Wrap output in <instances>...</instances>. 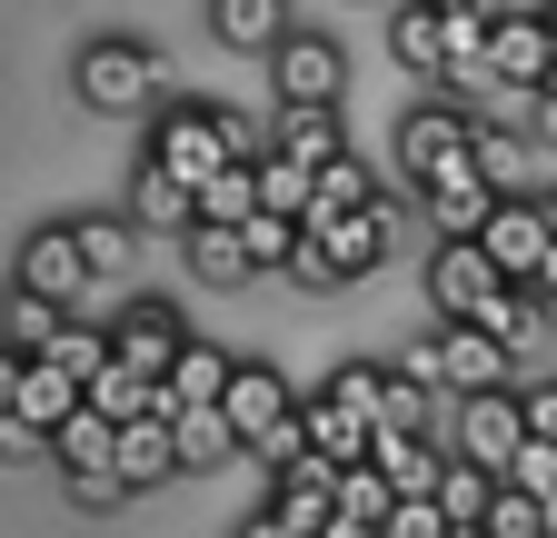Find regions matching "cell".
I'll return each mask as SVG.
<instances>
[{
    "label": "cell",
    "mask_w": 557,
    "mask_h": 538,
    "mask_svg": "<svg viewBox=\"0 0 557 538\" xmlns=\"http://www.w3.org/2000/svg\"><path fill=\"white\" fill-rule=\"evenodd\" d=\"M478 170H487V180H498V189H518V170H528V150L508 140V130H498V120H478Z\"/></svg>",
    "instance_id": "42"
},
{
    "label": "cell",
    "mask_w": 557,
    "mask_h": 538,
    "mask_svg": "<svg viewBox=\"0 0 557 538\" xmlns=\"http://www.w3.org/2000/svg\"><path fill=\"white\" fill-rule=\"evenodd\" d=\"M11 409H21V419H40V429H60L70 409H81V379H70V369H50V359H30V369H21V399H11Z\"/></svg>",
    "instance_id": "31"
},
{
    "label": "cell",
    "mask_w": 557,
    "mask_h": 538,
    "mask_svg": "<svg viewBox=\"0 0 557 538\" xmlns=\"http://www.w3.org/2000/svg\"><path fill=\"white\" fill-rule=\"evenodd\" d=\"M209 30H220V50L269 60V50H278V30H289V0H209Z\"/></svg>",
    "instance_id": "21"
},
{
    "label": "cell",
    "mask_w": 557,
    "mask_h": 538,
    "mask_svg": "<svg viewBox=\"0 0 557 538\" xmlns=\"http://www.w3.org/2000/svg\"><path fill=\"white\" fill-rule=\"evenodd\" d=\"M40 359H50V369H70V379H81V389H90V369L110 359V340H100V329H90V319H70V329H60V340H50Z\"/></svg>",
    "instance_id": "37"
},
{
    "label": "cell",
    "mask_w": 557,
    "mask_h": 538,
    "mask_svg": "<svg viewBox=\"0 0 557 538\" xmlns=\"http://www.w3.org/2000/svg\"><path fill=\"white\" fill-rule=\"evenodd\" d=\"M239 240H249V269H289V249H299V220L249 210V220H239Z\"/></svg>",
    "instance_id": "36"
},
{
    "label": "cell",
    "mask_w": 557,
    "mask_h": 538,
    "mask_svg": "<svg viewBox=\"0 0 557 538\" xmlns=\"http://www.w3.org/2000/svg\"><path fill=\"white\" fill-rule=\"evenodd\" d=\"M299 429H309V449H319V458H338V468H348V458H369V439H379V419L338 409L329 389H319V399H299Z\"/></svg>",
    "instance_id": "23"
},
{
    "label": "cell",
    "mask_w": 557,
    "mask_h": 538,
    "mask_svg": "<svg viewBox=\"0 0 557 538\" xmlns=\"http://www.w3.org/2000/svg\"><path fill=\"white\" fill-rule=\"evenodd\" d=\"M180 340H189V329H180V309H170V299H129V309H120V329H110V359H120L129 379H170Z\"/></svg>",
    "instance_id": "12"
},
{
    "label": "cell",
    "mask_w": 557,
    "mask_h": 538,
    "mask_svg": "<svg viewBox=\"0 0 557 538\" xmlns=\"http://www.w3.org/2000/svg\"><path fill=\"white\" fill-rule=\"evenodd\" d=\"M388 499H398V489H388L379 458H348V468H338V509H348V518H388Z\"/></svg>",
    "instance_id": "35"
},
{
    "label": "cell",
    "mask_w": 557,
    "mask_h": 538,
    "mask_svg": "<svg viewBox=\"0 0 557 538\" xmlns=\"http://www.w3.org/2000/svg\"><path fill=\"white\" fill-rule=\"evenodd\" d=\"M70 230H81V259L100 269V280H110V269L139 249V230H129V220H70Z\"/></svg>",
    "instance_id": "38"
},
{
    "label": "cell",
    "mask_w": 557,
    "mask_h": 538,
    "mask_svg": "<svg viewBox=\"0 0 557 538\" xmlns=\"http://www.w3.org/2000/svg\"><path fill=\"white\" fill-rule=\"evenodd\" d=\"M309 189H319V170H299L289 150H259V210H278V220H309Z\"/></svg>",
    "instance_id": "32"
},
{
    "label": "cell",
    "mask_w": 557,
    "mask_h": 538,
    "mask_svg": "<svg viewBox=\"0 0 557 538\" xmlns=\"http://www.w3.org/2000/svg\"><path fill=\"white\" fill-rule=\"evenodd\" d=\"M369 458L388 468V489H398V499H418V489H438V458H448V449H438V429H379Z\"/></svg>",
    "instance_id": "19"
},
{
    "label": "cell",
    "mask_w": 557,
    "mask_h": 538,
    "mask_svg": "<svg viewBox=\"0 0 557 538\" xmlns=\"http://www.w3.org/2000/svg\"><path fill=\"white\" fill-rule=\"evenodd\" d=\"M518 409H528V429H537V439H557V379H537V389H518Z\"/></svg>",
    "instance_id": "44"
},
{
    "label": "cell",
    "mask_w": 557,
    "mask_h": 538,
    "mask_svg": "<svg viewBox=\"0 0 557 538\" xmlns=\"http://www.w3.org/2000/svg\"><path fill=\"white\" fill-rule=\"evenodd\" d=\"M448 429H458V458H478V468H508V458H518V439H528V409H518L508 389H468Z\"/></svg>",
    "instance_id": "13"
},
{
    "label": "cell",
    "mask_w": 557,
    "mask_h": 538,
    "mask_svg": "<svg viewBox=\"0 0 557 538\" xmlns=\"http://www.w3.org/2000/svg\"><path fill=\"white\" fill-rule=\"evenodd\" d=\"M319 538H379V518H348V509H329V528Z\"/></svg>",
    "instance_id": "47"
},
{
    "label": "cell",
    "mask_w": 557,
    "mask_h": 538,
    "mask_svg": "<svg viewBox=\"0 0 557 538\" xmlns=\"http://www.w3.org/2000/svg\"><path fill=\"white\" fill-rule=\"evenodd\" d=\"M180 249H189V269H199L209 290H239V280H249V240H239L230 220H189Z\"/></svg>",
    "instance_id": "25"
},
{
    "label": "cell",
    "mask_w": 557,
    "mask_h": 538,
    "mask_svg": "<svg viewBox=\"0 0 557 538\" xmlns=\"http://www.w3.org/2000/svg\"><path fill=\"white\" fill-rule=\"evenodd\" d=\"M21 290H40V299H60V309H81V299L100 290V269L81 259V230H30V240H21Z\"/></svg>",
    "instance_id": "11"
},
{
    "label": "cell",
    "mask_w": 557,
    "mask_h": 538,
    "mask_svg": "<svg viewBox=\"0 0 557 538\" xmlns=\"http://www.w3.org/2000/svg\"><path fill=\"white\" fill-rule=\"evenodd\" d=\"M170 449H180V468H230L239 458V429H230L220 399H199V409H170Z\"/></svg>",
    "instance_id": "20"
},
{
    "label": "cell",
    "mask_w": 557,
    "mask_h": 538,
    "mask_svg": "<svg viewBox=\"0 0 557 538\" xmlns=\"http://www.w3.org/2000/svg\"><path fill=\"white\" fill-rule=\"evenodd\" d=\"M418 199H429V220H438V230H478V220H487V199H498V180H487V170L468 160V170L418 180Z\"/></svg>",
    "instance_id": "22"
},
{
    "label": "cell",
    "mask_w": 557,
    "mask_h": 538,
    "mask_svg": "<svg viewBox=\"0 0 557 538\" xmlns=\"http://www.w3.org/2000/svg\"><path fill=\"white\" fill-rule=\"evenodd\" d=\"M239 538H289V528H278V518H269V509H259V518H249V528H239Z\"/></svg>",
    "instance_id": "50"
},
{
    "label": "cell",
    "mask_w": 557,
    "mask_h": 538,
    "mask_svg": "<svg viewBox=\"0 0 557 538\" xmlns=\"http://www.w3.org/2000/svg\"><path fill=\"white\" fill-rule=\"evenodd\" d=\"M408 369H418V379H438L448 399H468V389H508V369H518V359H508L498 340H487L478 319H438L429 340L408 350Z\"/></svg>",
    "instance_id": "3"
},
{
    "label": "cell",
    "mask_w": 557,
    "mask_h": 538,
    "mask_svg": "<svg viewBox=\"0 0 557 538\" xmlns=\"http://www.w3.org/2000/svg\"><path fill=\"white\" fill-rule=\"evenodd\" d=\"M249 210H259V160H220V170L199 180V220H230L239 230Z\"/></svg>",
    "instance_id": "30"
},
{
    "label": "cell",
    "mask_w": 557,
    "mask_h": 538,
    "mask_svg": "<svg viewBox=\"0 0 557 538\" xmlns=\"http://www.w3.org/2000/svg\"><path fill=\"white\" fill-rule=\"evenodd\" d=\"M537 538H557V489H547V499H537Z\"/></svg>",
    "instance_id": "51"
},
{
    "label": "cell",
    "mask_w": 557,
    "mask_h": 538,
    "mask_svg": "<svg viewBox=\"0 0 557 538\" xmlns=\"http://www.w3.org/2000/svg\"><path fill=\"white\" fill-rule=\"evenodd\" d=\"M528 130H537V140H547V150H557V71H547V81L528 90Z\"/></svg>",
    "instance_id": "45"
},
{
    "label": "cell",
    "mask_w": 557,
    "mask_h": 538,
    "mask_svg": "<svg viewBox=\"0 0 557 538\" xmlns=\"http://www.w3.org/2000/svg\"><path fill=\"white\" fill-rule=\"evenodd\" d=\"M269 150H289L299 170H329V160L348 150L338 100H269Z\"/></svg>",
    "instance_id": "16"
},
{
    "label": "cell",
    "mask_w": 557,
    "mask_h": 538,
    "mask_svg": "<svg viewBox=\"0 0 557 538\" xmlns=\"http://www.w3.org/2000/svg\"><path fill=\"white\" fill-rule=\"evenodd\" d=\"M379 199V170L359 160V150H338L329 170H319V189H309V220H329V210H369Z\"/></svg>",
    "instance_id": "29"
},
{
    "label": "cell",
    "mask_w": 557,
    "mask_h": 538,
    "mask_svg": "<svg viewBox=\"0 0 557 538\" xmlns=\"http://www.w3.org/2000/svg\"><path fill=\"white\" fill-rule=\"evenodd\" d=\"M230 369H239V359H220L209 340H180V359H170L160 389H170V409H199V399H220V389H230Z\"/></svg>",
    "instance_id": "28"
},
{
    "label": "cell",
    "mask_w": 557,
    "mask_h": 538,
    "mask_svg": "<svg viewBox=\"0 0 557 538\" xmlns=\"http://www.w3.org/2000/svg\"><path fill=\"white\" fill-rule=\"evenodd\" d=\"M537 21H547V50H557V0H547V11H537Z\"/></svg>",
    "instance_id": "52"
},
{
    "label": "cell",
    "mask_w": 557,
    "mask_h": 538,
    "mask_svg": "<svg viewBox=\"0 0 557 538\" xmlns=\"http://www.w3.org/2000/svg\"><path fill=\"white\" fill-rule=\"evenodd\" d=\"M487 499H498V468H478V458L448 449V458H438V518H448V528H478Z\"/></svg>",
    "instance_id": "26"
},
{
    "label": "cell",
    "mask_w": 557,
    "mask_h": 538,
    "mask_svg": "<svg viewBox=\"0 0 557 538\" xmlns=\"http://www.w3.org/2000/svg\"><path fill=\"white\" fill-rule=\"evenodd\" d=\"M189 220H199V189H189L180 170H160L150 150H139V170H129V230H160V240H189Z\"/></svg>",
    "instance_id": "17"
},
{
    "label": "cell",
    "mask_w": 557,
    "mask_h": 538,
    "mask_svg": "<svg viewBox=\"0 0 557 538\" xmlns=\"http://www.w3.org/2000/svg\"><path fill=\"white\" fill-rule=\"evenodd\" d=\"M329 509H338V458L299 449L289 468H278V499H269V518L289 528V538H319V528H329Z\"/></svg>",
    "instance_id": "15"
},
{
    "label": "cell",
    "mask_w": 557,
    "mask_h": 538,
    "mask_svg": "<svg viewBox=\"0 0 557 538\" xmlns=\"http://www.w3.org/2000/svg\"><path fill=\"white\" fill-rule=\"evenodd\" d=\"M498 90H537L557 71V50H547V21L537 11H498V30H487V60H478Z\"/></svg>",
    "instance_id": "14"
},
{
    "label": "cell",
    "mask_w": 557,
    "mask_h": 538,
    "mask_svg": "<svg viewBox=\"0 0 557 538\" xmlns=\"http://www.w3.org/2000/svg\"><path fill=\"white\" fill-rule=\"evenodd\" d=\"M379 429H438V379H418L408 359L388 369V419Z\"/></svg>",
    "instance_id": "34"
},
{
    "label": "cell",
    "mask_w": 557,
    "mask_h": 538,
    "mask_svg": "<svg viewBox=\"0 0 557 538\" xmlns=\"http://www.w3.org/2000/svg\"><path fill=\"white\" fill-rule=\"evenodd\" d=\"M478 249L498 259V280H537V259L557 249L547 199L537 189H498V199H487V220H478Z\"/></svg>",
    "instance_id": "5"
},
{
    "label": "cell",
    "mask_w": 557,
    "mask_h": 538,
    "mask_svg": "<svg viewBox=\"0 0 557 538\" xmlns=\"http://www.w3.org/2000/svg\"><path fill=\"white\" fill-rule=\"evenodd\" d=\"M379 538H448V518H438V489H418V499H388Z\"/></svg>",
    "instance_id": "40"
},
{
    "label": "cell",
    "mask_w": 557,
    "mask_h": 538,
    "mask_svg": "<svg viewBox=\"0 0 557 538\" xmlns=\"http://www.w3.org/2000/svg\"><path fill=\"white\" fill-rule=\"evenodd\" d=\"M150 160L199 189L220 160H239V150H230V110H209V100H160V110H150Z\"/></svg>",
    "instance_id": "4"
},
{
    "label": "cell",
    "mask_w": 557,
    "mask_h": 538,
    "mask_svg": "<svg viewBox=\"0 0 557 538\" xmlns=\"http://www.w3.org/2000/svg\"><path fill=\"white\" fill-rule=\"evenodd\" d=\"M348 90V50L329 30H278L269 50V100H338Z\"/></svg>",
    "instance_id": "10"
},
{
    "label": "cell",
    "mask_w": 557,
    "mask_h": 538,
    "mask_svg": "<svg viewBox=\"0 0 557 538\" xmlns=\"http://www.w3.org/2000/svg\"><path fill=\"white\" fill-rule=\"evenodd\" d=\"M448 538H487V528H448Z\"/></svg>",
    "instance_id": "54"
},
{
    "label": "cell",
    "mask_w": 557,
    "mask_h": 538,
    "mask_svg": "<svg viewBox=\"0 0 557 538\" xmlns=\"http://www.w3.org/2000/svg\"><path fill=\"white\" fill-rule=\"evenodd\" d=\"M299 230H309V240L329 249V269H338V290H348V280H369V269H379V259L398 249V199L379 189L369 210H329V220H299Z\"/></svg>",
    "instance_id": "6"
},
{
    "label": "cell",
    "mask_w": 557,
    "mask_h": 538,
    "mask_svg": "<svg viewBox=\"0 0 557 538\" xmlns=\"http://www.w3.org/2000/svg\"><path fill=\"white\" fill-rule=\"evenodd\" d=\"M388 50H398V71H418V81H448V21H438V0H398Z\"/></svg>",
    "instance_id": "18"
},
{
    "label": "cell",
    "mask_w": 557,
    "mask_h": 538,
    "mask_svg": "<svg viewBox=\"0 0 557 538\" xmlns=\"http://www.w3.org/2000/svg\"><path fill=\"white\" fill-rule=\"evenodd\" d=\"M528 290H537V299H547V309H557V249H547V259H537V280H528Z\"/></svg>",
    "instance_id": "49"
},
{
    "label": "cell",
    "mask_w": 557,
    "mask_h": 538,
    "mask_svg": "<svg viewBox=\"0 0 557 538\" xmlns=\"http://www.w3.org/2000/svg\"><path fill=\"white\" fill-rule=\"evenodd\" d=\"M170 468H180V449H170V419H120V468H110L120 489H160Z\"/></svg>",
    "instance_id": "24"
},
{
    "label": "cell",
    "mask_w": 557,
    "mask_h": 538,
    "mask_svg": "<svg viewBox=\"0 0 557 538\" xmlns=\"http://www.w3.org/2000/svg\"><path fill=\"white\" fill-rule=\"evenodd\" d=\"M478 528H487V538H537V499H528L518 479H498V499H487Z\"/></svg>",
    "instance_id": "41"
},
{
    "label": "cell",
    "mask_w": 557,
    "mask_h": 538,
    "mask_svg": "<svg viewBox=\"0 0 557 538\" xmlns=\"http://www.w3.org/2000/svg\"><path fill=\"white\" fill-rule=\"evenodd\" d=\"M70 319H81V309H60V299H40V290H11V309H0V340H11L21 359H40Z\"/></svg>",
    "instance_id": "27"
},
{
    "label": "cell",
    "mask_w": 557,
    "mask_h": 538,
    "mask_svg": "<svg viewBox=\"0 0 557 538\" xmlns=\"http://www.w3.org/2000/svg\"><path fill=\"white\" fill-rule=\"evenodd\" d=\"M81 100L100 110V120H150L160 110V50L150 40H90L81 50Z\"/></svg>",
    "instance_id": "2"
},
{
    "label": "cell",
    "mask_w": 557,
    "mask_h": 538,
    "mask_svg": "<svg viewBox=\"0 0 557 538\" xmlns=\"http://www.w3.org/2000/svg\"><path fill=\"white\" fill-rule=\"evenodd\" d=\"M537 199H547V230H557V189H537Z\"/></svg>",
    "instance_id": "53"
},
{
    "label": "cell",
    "mask_w": 557,
    "mask_h": 538,
    "mask_svg": "<svg viewBox=\"0 0 557 538\" xmlns=\"http://www.w3.org/2000/svg\"><path fill=\"white\" fill-rule=\"evenodd\" d=\"M468 160H478V120H468V110L418 100V110L398 120V170H408V180H438V170H468Z\"/></svg>",
    "instance_id": "9"
},
{
    "label": "cell",
    "mask_w": 557,
    "mask_h": 538,
    "mask_svg": "<svg viewBox=\"0 0 557 538\" xmlns=\"http://www.w3.org/2000/svg\"><path fill=\"white\" fill-rule=\"evenodd\" d=\"M21 369H30V359H21L11 340H0V409H11V399H21Z\"/></svg>",
    "instance_id": "46"
},
{
    "label": "cell",
    "mask_w": 557,
    "mask_h": 538,
    "mask_svg": "<svg viewBox=\"0 0 557 538\" xmlns=\"http://www.w3.org/2000/svg\"><path fill=\"white\" fill-rule=\"evenodd\" d=\"M498 479H518L528 499H547V489H557V439H537V429H528V439H518V458L498 468Z\"/></svg>",
    "instance_id": "39"
},
{
    "label": "cell",
    "mask_w": 557,
    "mask_h": 538,
    "mask_svg": "<svg viewBox=\"0 0 557 538\" xmlns=\"http://www.w3.org/2000/svg\"><path fill=\"white\" fill-rule=\"evenodd\" d=\"M438 11H458V21H498L508 0H438Z\"/></svg>",
    "instance_id": "48"
},
{
    "label": "cell",
    "mask_w": 557,
    "mask_h": 538,
    "mask_svg": "<svg viewBox=\"0 0 557 538\" xmlns=\"http://www.w3.org/2000/svg\"><path fill=\"white\" fill-rule=\"evenodd\" d=\"M40 449H50V429H40V419H21V409H0V458L21 468V458H40Z\"/></svg>",
    "instance_id": "43"
},
{
    "label": "cell",
    "mask_w": 557,
    "mask_h": 538,
    "mask_svg": "<svg viewBox=\"0 0 557 538\" xmlns=\"http://www.w3.org/2000/svg\"><path fill=\"white\" fill-rule=\"evenodd\" d=\"M220 409H230V429H239V458H259V468H289V458L309 449L299 399H289V379H278V369H230Z\"/></svg>",
    "instance_id": "1"
},
{
    "label": "cell",
    "mask_w": 557,
    "mask_h": 538,
    "mask_svg": "<svg viewBox=\"0 0 557 538\" xmlns=\"http://www.w3.org/2000/svg\"><path fill=\"white\" fill-rule=\"evenodd\" d=\"M329 399H338V409H359V419H388V369L379 359H338L329 369Z\"/></svg>",
    "instance_id": "33"
},
{
    "label": "cell",
    "mask_w": 557,
    "mask_h": 538,
    "mask_svg": "<svg viewBox=\"0 0 557 538\" xmlns=\"http://www.w3.org/2000/svg\"><path fill=\"white\" fill-rule=\"evenodd\" d=\"M498 290L508 280H498V259L478 249V230H438V249H429V309L438 319H478Z\"/></svg>",
    "instance_id": "7"
},
{
    "label": "cell",
    "mask_w": 557,
    "mask_h": 538,
    "mask_svg": "<svg viewBox=\"0 0 557 538\" xmlns=\"http://www.w3.org/2000/svg\"><path fill=\"white\" fill-rule=\"evenodd\" d=\"M50 458L70 468V489H81L90 509H110V499H120V479H110V468H120V419H100L90 399L50 429Z\"/></svg>",
    "instance_id": "8"
}]
</instances>
